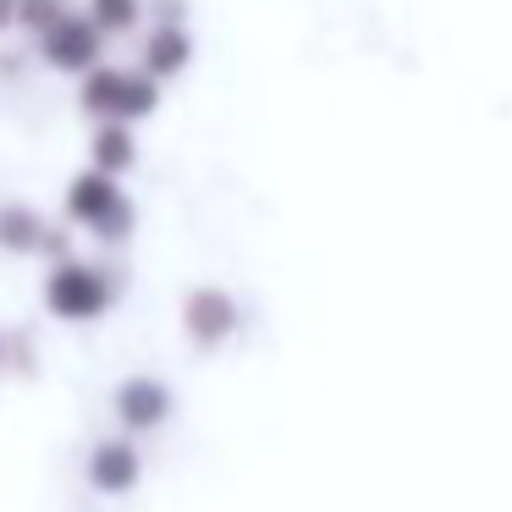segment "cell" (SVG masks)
<instances>
[{
  "label": "cell",
  "instance_id": "cell-4",
  "mask_svg": "<svg viewBox=\"0 0 512 512\" xmlns=\"http://www.w3.org/2000/svg\"><path fill=\"white\" fill-rule=\"evenodd\" d=\"M237 325H243V309H237V298L226 287H215V281H204V287H193L188 298H182V331H188V342L199 347V353L226 347L237 336Z\"/></svg>",
  "mask_w": 512,
  "mask_h": 512
},
{
  "label": "cell",
  "instance_id": "cell-17",
  "mask_svg": "<svg viewBox=\"0 0 512 512\" xmlns=\"http://www.w3.org/2000/svg\"><path fill=\"white\" fill-rule=\"evenodd\" d=\"M0 375H6V331H0Z\"/></svg>",
  "mask_w": 512,
  "mask_h": 512
},
{
  "label": "cell",
  "instance_id": "cell-13",
  "mask_svg": "<svg viewBox=\"0 0 512 512\" xmlns=\"http://www.w3.org/2000/svg\"><path fill=\"white\" fill-rule=\"evenodd\" d=\"M61 17H72L67 0H17V28H23V34H34V39L50 34Z\"/></svg>",
  "mask_w": 512,
  "mask_h": 512
},
{
  "label": "cell",
  "instance_id": "cell-15",
  "mask_svg": "<svg viewBox=\"0 0 512 512\" xmlns=\"http://www.w3.org/2000/svg\"><path fill=\"white\" fill-rule=\"evenodd\" d=\"M188 17V0H155V23H182Z\"/></svg>",
  "mask_w": 512,
  "mask_h": 512
},
{
  "label": "cell",
  "instance_id": "cell-11",
  "mask_svg": "<svg viewBox=\"0 0 512 512\" xmlns=\"http://www.w3.org/2000/svg\"><path fill=\"white\" fill-rule=\"evenodd\" d=\"M116 89H122V67H94L89 78L78 83V105H83V116H94V122H111L116 116Z\"/></svg>",
  "mask_w": 512,
  "mask_h": 512
},
{
  "label": "cell",
  "instance_id": "cell-1",
  "mask_svg": "<svg viewBox=\"0 0 512 512\" xmlns=\"http://www.w3.org/2000/svg\"><path fill=\"white\" fill-rule=\"evenodd\" d=\"M39 298H45V314L61 325H94L116 309L122 298V276L100 259H61V265L45 270L39 281Z\"/></svg>",
  "mask_w": 512,
  "mask_h": 512
},
{
  "label": "cell",
  "instance_id": "cell-14",
  "mask_svg": "<svg viewBox=\"0 0 512 512\" xmlns=\"http://www.w3.org/2000/svg\"><path fill=\"white\" fill-rule=\"evenodd\" d=\"M39 259H50V265H61V259H78V254H72V232H67V226H56V221H50V232H45V248H39Z\"/></svg>",
  "mask_w": 512,
  "mask_h": 512
},
{
  "label": "cell",
  "instance_id": "cell-3",
  "mask_svg": "<svg viewBox=\"0 0 512 512\" xmlns=\"http://www.w3.org/2000/svg\"><path fill=\"white\" fill-rule=\"evenodd\" d=\"M34 50H39V61H45L50 72L89 78V72L100 67V56H105V34L89 23V12H72V17H61L50 34H39Z\"/></svg>",
  "mask_w": 512,
  "mask_h": 512
},
{
  "label": "cell",
  "instance_id": "cell-5",
  "mask_svg": "<svg viewBox=\"0 0 512 512\" xmlns=\"http://www.w3.org/2000/svg\"><path fill=\"white\" fill-rule=\"evenodd\" d=\"M171 408H177V397H171V386L160 375H122L111 391V413L122 424V435H133V441L155 435L171 419Z\"/></svg>",
  "mask_w": 512,
  "mask_h": 512
},
{
  "label": "cell",
  "instance_id": "cell-8",
  "mask_svg": "<svg viewBox=\"0 0 512 512\" xmlns=\"http://www.w3.org/2000/svg\"><path fill=\"white\" fill-rule=\"evenodd\" d=\"M89 166L122 182L127 171L138 166V138H133V127H122V122H100V127H94V133H89Z\"/></svg>",
  "mask_w": 512,
  "mask_h": 512
},
{
  "label": "cell",
  "instance_id": "cell-6",
  "mask_svg": "<svg viewBox=\"0 0 512 512\" xmlns=\"http://www.w3.org/2000/svg\"><path fill=\"white\" fill-rule=\"evenodd\" d=\"M83 479H89V490H100V496H133L138 479H144V452H138L133 435H105V441L89 446V457H83Z\"/></svg>",
  "mask_w": 512,
  "mask_h": 512
},
{
  "label": "cell",
  "instance_id": "cell-7",
  "mask_svg": "<svg viewBox=\"0 0 512 512\" xmlns=\"http://www.w3.org/2000/svg\"><path fill=\"white\" fill-rule=\"evenodd\" d=\"M193 67V34H188V23H155L144 34V72L155 83H166V78H182V72Z\"/></svg>",
  "mask_w": 512,
  "mask_h": 512
},
{
  "label": "cell",
  "instance_id": "cell-2",
  "mask_svg": "<svg viewBox=\"0 0 512 512\" xmlns=\"http://www.w3.org/2000/svg\"><path fill=\"white\" fill-rule=\"evenodd\" d=\"M61 215H67V226L89 232L94 243H105V248L127 243L133 226H138V210H133V199H127V188L116 177H105V171H94V166H83L78 177L67 182Z\"/></svg>",
  "mask_w": 512,
  "mask_h": 512
},
{
  "label": "cell",
  "instance_id": "cell-16",
  "mask_svg": "<svg viewBox=\"0 0 512 512\" xmlns=\"http://www.w3.org/2000/svg\"><path fill=\"white\" fill-rule=\"evenodd\" d=\"M17 28V0H0V34H12Z\"/></svg>",
  "mask_w": 512,
  "mask_h": 512
},
{
  "label": "cell",
  "instance_id": "cell-10",
  "mask_svg": "<svg viewBox=\"0 0 512 512\" xmlns=\"http://www.w3.org/2000/svg\"><path fill=\"white\" fill-rule=\"evenodd\" d=\"M160 111V83L149 78L144 67H122V89H116V116L111 122H122V127H133V122H144V116H155Z\"/></svg>",
  "mask_w": 512,
  "mask_h": 512
},
{
  "label": "cell",
  "instance_id": "cell-9",
  "mask_svg": "<svg viewBox=\"0 0 512 512\" xmlns=\"http://www.w3.org/2000/svg\"><path fill=\"white\" fill-rule=\"evenodd\" d=\"M45 232H50V221L34 204H0V254L34 259L45 248Z\"/></svg>",
  "mask_w": 512,
  "mask_h": 512
},
{
  "label": "cell",
  "instance_id": "cell-12",
  "mask_svg": "<svg viewBox=\"0 0 512 512\" xmlns=\"http://www.w3.org/2000/svg\"><path fill=\"white\" fill-rule=\"evenodd\" d=\"M89 23L100 28L105 39H122L144 23V0H89Z\"/></svg>",
  "mask_w": 512,
  "mask_h": 512
}]
</instances>
